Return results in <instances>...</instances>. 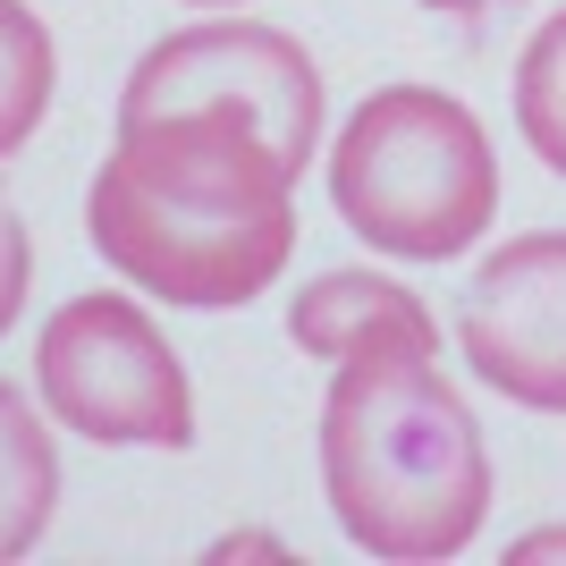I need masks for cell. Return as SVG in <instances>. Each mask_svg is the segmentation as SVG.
Returning a JSON list of instances; mask_svg holds the SVG:
<instances>
[{"label":"cell","mask_w":566,"mask_h":566,"mask_svg":"<svg viewBox=\"0 0 566 566\" xmlns=\"http://www.w3.org/2000/svg\"><path fill=\"white\" fill-rule=\"evenodd\" d=\"M187 9H237V0H187Z\"/></svg>","instance_id":"obj_14"},{"label":"cell","mask_w":566,"mask_h":566,"mask_svg":"<svg viewBox=\"0 0 566 566\" xmlns=\"http://www.w3.org/2000/svg\"><path fill=\"white\" fill-rule=\"evenodd\" d=\"M85 237L161 305H254L296 254V169L237 111L118 118V144L85 195Z\"/></svg>","instance_id":"obj_1"},{"label":"cell","mask_w":566,"mask_h":566,"mask_svg":"<svg viewBox=\"0 0 566 566\" xmlns=\"http://www.w3.org/2000/svg\"><path fill=\"white\" fill-rule=\"evenodd\" d=\"M287 338L313 355V364H338L355 347H423L440 355V322L406 280H380V271H322V280L287 305Z\"/></svg>","instance_id":"obj_7"},{"label":"cell","mask_w":566,"mask_h":566,"mask_svg":"<svg viewBox=\"0 0 566 566\" xmlns=\"http://www.w3.org/2000/svg\"><path fill=\"white\" fill-rule=\"evenodd\" d=\"M331 203L373 254L457 262L499 220V153L440 85H380L331 144Z\"/></svg>","instance_id":"obj_3"},{"label":"cell","mask_w":566,"mask_h":566,"mask_svg":"<svg viewBox=\"0 0 566 566\" xmlns=\"http://www.w3.org/2000/svg\"><path fill=\"white\" fill-rule=\"evenodd\" d=\"M440 18H499V9H524V0H423Z\"/></svg>","instance_id":"obj_13"},{"label":"cell","mask_w":566,"mask_h":566,"mask_svg":"<svg viewBox=\"0 0 566 566\" xmlns=\"http://www.w3.org/2000/svg\"><path fill=\"white\" fill-rule=\"evenodd\" d=\"M516 136L533 144V161L566 178V9L533 25V43L516 60Z\"/></svg>","instance_id":"obj_10"},{"label":"cell","mask_w":566,"mask_h":566,"mask_svg":"<svg viewBox=\"0 0 566 566\" xmlns=\"http://www.w3.org/2000/svg\"><path fill=\"white\" fill-rule=\"evenodd\" d=\"M51 85H60L51 25L25 0H0V161H18L34 144V127L51 118Z\"/></svg>","instance_id":"obj_9"},{"label":"cell","mask_w":566,"mask_h":566,"mask_svg":"<svg viewBox=\"0 0 566 566\" xmlns=\"http://www.w3.org/2000/svg\"><path fill=\"white\" fill-rule=\"evenodd\" d=\"M43 415L94 449H195V389L136 296H69L34 338Z\"/></svg>","instance_id":"obj_4"},{"label":"cell","mask_w":566,"mask_h":566,"mask_svg":"<svg viewBox=\"0 0 566 566\" xmlns=\"http://www.w3.org/2000/svg\"><path fill=\"white\" fill-rule=\"evenodd\" d=\"M25 280H34V237H25L18 212L0 203V338L18 331V313H25Z\"/></svg>","instance_id":"obj_11"},{"label":"cell","mask_w":566,"mask_h":566,"mask_svg":"<svg viewBox=\"0 0 566 566\" xmlns=\"http://www.w3.org/2000/svg\"><path fill=\"white\" fill-rule=\"evenodd\" d=\"M457 347L507 406L566 415V229L507 237L465 287Z\"/></svg>","instance_id":"obj_6"},{"label":"cell","mask_w":566,"mask_h":566,"mask_svg":"<svg viewBox=\"0 0 566 566\" xmlns=\"http://www.w3.org/2000/svg\"><path fill=\"white\" fill-rule=\"evenodd\" d=\"M507 558H566V524H542V533H524Z\"/></svg>","instance_id":"obj_12"},{"label":"cell","mask_w":566,"mask_h":566,"mask_svg":"<svg viewBox=\"0 0 566 566\" xmlns=\"http://www.w3.org/2000/svg\"><path fill=\"white\" fill-rule=\"evenodd\" d=\"M153 111H237L254 118L262 144L280 153L296 178L322 153V69L313 51L280 25H178L144 51L127 85H118V118Z\"/></svg>","instance_id":"obj_5"},{"label":"cell","mask_w":566,"mask_h":566,"mask_svg":"<svg viewBox=\"0 0 566 566\" xmlns=\"http://www.w3.org/2000/svg\"><path fill=\"white\" fill-rule=\"evenodd\" d=\"M51 516H60V449H51L34 398L0 380V566L43 542Z\"/></svg>","instance_id":"obj_8"},{"label":"cell","mask_w":566,"mask_h":566,"mask_svg":"<svg viewBox=\"0 0 566 566\" xmlns=\"http://www.w3.org/2000/svg\"><path fill=\"white\" fill-rule=\"evenodd\" d=\"M322 499L380 566H440L491 516V449L440 355L355 347L322 398Z\"/></svg>","instance_id":"obj_2"}]
</instances>
